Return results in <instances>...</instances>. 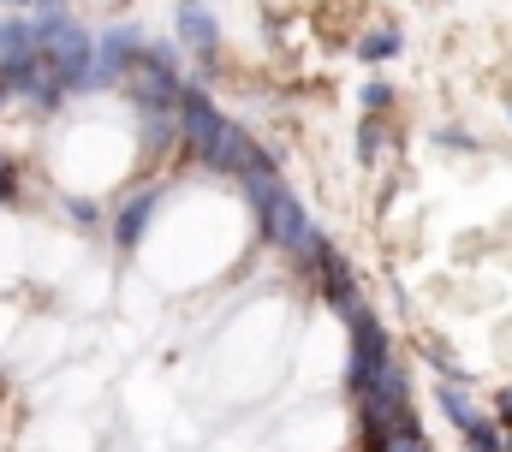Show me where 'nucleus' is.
Returning a JSON list of instances; mask_svg holds the SVG:
<instances>
[{
	"instance_id": "f257e3e1",
	"label": "nucleus",
	"mask_w": 512,
	"mask_h": 452,
	"mask_svg": "<svg viewBox=\"0 0 512 452\" xmlns=\"http://www.w3.org/2000/svg\"><path fill=\"white\" fill-rule=\"evenodd\" d=\"M179 149L215 179H245V173H280L274 149H262L245 125H233L221 102L209 96L203 78H179Z\"/></svg>"
},
{
	"instance_id": "f03ea898",
	"label": "nucleus",
	"mask_w": 512,
	"mask_h": 452,
	"mask_svg": "<svg viewBox=\"0 0 512 452\" xmlns=\"http://www.w3.org/2000/svg\"><path fill=\"white\" fill-rule=\"evenodd\" d=\"M239 191H245V203H251L262 244H268V250H280V262H286L298 280H310V268L334 250L328 226H316V215L298 203V191H292L280 173H245V179H239Z\"/></svg>"
},
{
	"instance_id": "7ed1b4c3",
	"label": "nucleus",
	"mask_w": 512,
	"mask_h": 452,
	"mask_svg": "<svg viewBox=\"0 0 512 452\" xmlns=\"http://www.w3.org/2000/svg\"><path fill=\"white\" fill-rule=\"evenodd\" d=\"M352 417H358V452H387L393 435L417 429V411H411V363L393 351L376 381L352 399Z\"/></svg>"
},
{
	"instance_id": "20e7f679",
	"label": "nucleus",
	"mask_w": 512,
	"mask_h": 452,
	"mask_svg": "<svg viewBox=\"0 0 512 452\" xmlns=\"http://www.w3.org/2000/svg\"><path fill=\"white\" fill-rule=\"evenodd\" d=\"M346 393L358 399L370 381H376V369H382L387 357H393V334H387V322L370 310V298H358L352 310H346Z\"/></svg>"
},
{
	"instance_id": "39448f33",
	"label": "nucleus",
	"mask_w": 512,
	"mask_h": 452,
	"mask_svg": "<svg viewBox=\"0 0 512 452\" xmlns=\"http://www.w3.org/2000/svg\"><path fill=\"white\" fill-rule=\"evenodd\" d=\"M143 24H108L102 36H96V66H90V90H120V78H126L131 66H137V54H143Z\"/></svg>"
},
{
	"instance_id": "423d86ee",
	"label": "nucleus",
	"mask_w": 512,
	"mask_h": 452,
	"mask_svg": "<svg viewBox=\"0 0 512 452\" xmlns=\"http://www.w3.org/2000/svg\"><path fill=\"white\" fill-rule=\"evenodd\" d=\"M173 42H179L203 72H215V60H221V18L209 12V0H179V12H173Z\"/></svg>"
},
{
	"instance_id": "0eeeda50",
	"label": "nucleus",
	"mask_w": 512,
	"mask_h": 452,
	"mask_svg": "<svg viewBox=\"0 0 512 452\" xmlns=\"http://www.w3.org/2000/svg\"><path fill=\"white\" fill-rule=\"evenodd\" d=\"M310 286H316V298H322L334 316H346V310L364 298V286H358V268L346 262V250H340V244H334V250H328V256L310 268Z\"/></svg>"
},
{
	"instance_id": "6e6552de",
	"label": "nucleus",
	"mask_w": 512,
	"mask_h": 452,
	"mask_svg": "<svg viewBox=\"0 0 512 452\" xmlns=\"http://www.w3.org/2000/svg\"><path fill=\"white\" fill-rule=\"evenodd\" d=\"M155 209H161V185L131 191L126 203H120V215L108 221V232H114V250H137V244L149 238V226H155Z\"/></svg>"
},
{
	"instance_id": "1a4fd4ad",
	"label": "nucleus",
	"mask_w": 512,
	"mask_h": 452,
	"mask_svg": "<svg viewBox=\"0 0 512 452\" xmlns=\"http://www.w3.org/2000/svg\"><path fill=\"white\" fill-rule=\"evenodd\" d=\"M137 149L149 161L173 155L179 149V108H137Z\"/></svg>"
},
{
	"instance_id": "9d476101",
	"label": "nucleus",
	"mask_w": 512,
	"mask_h": 452,
	"mask_svg": "<svg viewBox=\"0 0 512 452\" xmlns=\"http://www.w3.org/2000/svg\"><path fill=\"white\" fill-rule=\"evenodd\" d=\"M387 149H399V131H393V119H387V113H364V119H358V131H352V155H358V167L370 173Z\"/></svg>"
},
{
	"instance_id": "9b49d317",
	"label": "nucleus",
	"mask_w": 512,
	"mask_h": 452,
	"mask_svg": "<svg viewBox=\"0 0 512 452\" xmlns=\"http://www.w3.org/2000/svg\"><path fill=\"white\" fill-rule=\"evenodd\" d=\"M352 48H358V60H364L370 72H382L387 60H399V54H405V30H399V24H370V30H358V42H352Z\"/></svg>"
},
{
	"instance_id": "f8f14e48",
	"label": "nucleus",
	"mask_w": 512,
	"mask_h": 452,
	"mask_svg": "<svg viewBox=\"0 0 512 452\" xmlns=\"http://www.w3.org/2000/svg\"><path fill=\"white\" fill-rule=\"evenodd\" d=\"M435 405H441V417H447V423H453L459 435H465V429H471V423L483 417V405H477V399H471L465 387H453V381H441V387H435Z\"/></svg>"
},
{
	"instance_id": "ddd939ff",
	"label": "nucleus",
	"mask_w": 512,
	"mask_h": 452,
	"mask_svg": "<svg viewBox=\"0 0 512 452\" xmlns=\"http://www.w3.org/2000/svg\"><path fill=\"white\" fill-rule=\"evenodd\" d=\"M24 54H36V18H6L0 24V66H12Z\"/></svg>"
},
{
	"instance_id": "4468645a",
	"label": "nucleus",
	"mask_w": 512,
	"mask_h": 452,
	"mask_svg": "<svg viewBox=\"0 0 512 452\" xmlns=\"http://www.w3.org/2000/svg\"><path fill=\"white\" fill-rule=\"evenodd\" d=\"M393 102H399V84H393L387 72H370V78L358 84V108L364 113H393Z\"/></svg>"
},
{
	"instance_id": "2eb2a0df",
	"label": "nucleus",
	"mask_w": 512,
	"mask_h": 452,
	"mask_svg": "<svg viewBox=\"0 0 512 452\" xmlns=\"http://www.w3.org/2000/svg\"><path fill=\"white\" fill-rule=\"evenodd\" d=\"M465 447H471V452H501V447H507V429H501V423L483 411V417L465 429Z\"/></svg>"
},
{
	"instance_id": "dca6fc26",
	"label": "nucleus",
	"mask_w": 512,
	"mask_h": 452,
	"mask_svg": "<svg viewBox=\"0 0 512 452\" xmlns=\"http://www.w3.org/2000/svg\"><path fill=\"white\" fill-rule=\"evenodd\" d=\"M429 143L435 149H447V155H477L483 143H477V131H465V125H435L429 131Z\"/></svg>"
},
{
	"instance_id": "f3484780",
	"label": "nucleus",
	"mask_w": 512,
	"mask_h": 452,
	"mask_svg": "<svg viewBox=\"0 0 512 452\" xmlns=\"http://www.w3.org/2000/svg\"><path fill=\"white\" fill-rule=\"evenodd\" d=\"M423 363H435V375H441V381H453V387H465V381H471V369H465L447 345H423Z\"/></svg>"
},
{
	"instance_id": "a211bd4d",
	"label": "nucleus",
	"mask_w": 512,
	"mask_h": 452,
	"mask_svg": "<svg viewBox=\"0 0 512 452\" xmlns=\"http://www.w3.org/2000/svg\"><path fill=\"white\" fill-rule=\"evenodd\" d=\"M66 215H72V221L84 226V232H102V209H96V203H90V197H66Z\"/></svg>"
},
{
	"instance_id": "6ab92c4d",
	"label": "nucleus",
	"mask_w": 512,
	"mask_h": 452,
	"mask_svg": "<svg viewBox=\"0 0 512 452\" xmlns=\"http://www.w3.org/2000/svg\"><path fill=\"white\" fill-rule=\"evenodd\" d=\"M387 452H435V447H429V435H423V423H417V429L393 435V441H387Z\"/></svg>"
},
{
	"instance_id": "aec40b11",
	"label": "nucleus",
	"mask_w": 512,
	"mask_h": 452,
	"mask_svg": "<svg viewBox=\"0 0 512 452\" xmlns=\"http://www.w3.org/2000/svg\"><path fill=\"white\" fill-rule=\"evenodd\" d=\"M0 203H18V167L0 155Z\"/></svg>"
},
{
	"instance_id": "412c9836",
	"label": "nucleus",
	"mask_w": 512,
	"mask_h": 452,
	"mask_svg": "<svg viewBox=\"0 0 512 452\" xmlns=\"http://www.w3.org/2000/svg\"><path fill=\"white\" fill-rule=\"evenodd\" d=\"M489 417H495L501 429H512V387H501V393H495V411H489Z\"/></svg>"
},
{
	"instance_id": "4be33fe9",
	"label": "nucleus",
	"mask_w": 512,
	"mask_h": 452,
	"mask_svg": "<svg viewBox=\"0 0 512 452\" xmlns=\"http://www.w3.org/2000/svg\"><path fill=\"white\" fill-rule=\"evenodd\" d=\"M30 6H36V12H30V18H60V12H72V6H66V0H30Z\"/></svg>"
},
{
	"instance_id": "5701e85b",
	"label": "nucleus",
	"mask_w": 512,
	"mask_h": 452,
	"mask_svg": "<svg viewBox=\"0 0 512 452\" xmlns=\"http://www.w3.org/2000/svg\"><path fill=\"white\" fill-rule=\"evenodd\" d=\"M507 131H512V90H507Z\"/></svg>"
},
{
	"instance_id": "b1692460",
	"label": "nucleus",
	"mask_w": 512,
	"mask_h": 452,
	"mask_svg": "<svg viewBox=\"0 0 512 452\" xmlns=\"http://www.w3.org/2000/svg\"><path fill=\"white\" fill-rule=\"evenodd\" d=\"M0 6H30V0H0Z\"/></svg>"
},
{
	"instance_id": "393cba45",
	"label": "nucleus",
	"mask_w": 512,
	"mask_h": 452,
	"mask_svg": "<svg viewBox=\"0 0 512 452\" xmlns=\"http://www.w3.org/2000/svg\"><path fill=\"white\" fill-rule=\"evenodd\" d=\"M501 452H512V429H507V447H501Z\"/></svg>"
}]
</instances>
